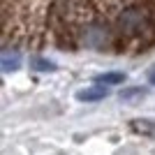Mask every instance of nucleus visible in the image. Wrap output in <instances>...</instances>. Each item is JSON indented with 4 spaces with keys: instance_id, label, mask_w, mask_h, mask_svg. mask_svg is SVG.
Wrapping results in <instances>:
<instances>
[{
    "instance_id": "423d86ee",
    "label": "nucleus",
    "mask_w": 155,
    "mask_h": 155,
    "mask_svg": "<svg viewBox=\"0 0 155 155\" xmlns=\"http://www.w3.org/2000/svg\"><path fill=\"white\" fill-rule=\"evenodd\" d=\"M30 67H32L35 72H53V70H56V63L42 58V56H35V58L30 60Z\"/></svg>"
},
{
    "instance_id": "20e7f679",
    "label": "nucleus",
    "mask_w": 155,
    "mask_h": 155,
    "mask_svg": "<svg viewBox=\"0 0 155 155\" xmlns=\"http://www.w3.org/2000/svg\"><path fill=\"white\" fill-rule=\"evenodd\" d=\"M130 130L137 132V134H143V137H155V120L134 118V120H130Z\"/></svg>"
},
{
    "instance_id": "7ed1b4c3",
    "label": "nucleus",
    "mask_w": 155,
    "mask_h": 155,
    "mask_svg": "<svg viewBox=\"0 0 155 155\" xmlns=\"http://www.w3.org/2000/svg\"><path fill=\"white\" fill-rule=\"evenodd\" d=\"M107 95H109L107 86H88V88H81L77 93V100H81V102H100Z\"/></svg>"
},
{
    "instance_id": "39448f33",
    "label": "nucleus",
    "mask_w": 155,
    "mask_h": 155,
    "mask_svg": "<svg viewBox=\"0 0 155 155\" xmlns=\"http://www.w3.org/2000/svg\"><path fill=\"white\" fill-rule=\"evenodd\" d=\"M125 81V74L123 72H104V74H97L95 77V84L97 86H118Z\"/></svg>"
},
{
    "instance_id": "f03ea898",
    "label": "nucleus",
    "mask_w": 155,
    "mask_h": 155,
    "mask_svg": "<svg viewBox=\"0 0 155 155\" xmlns=\"http://www.w3.org/2000/svg\"><path fill=\"white\" fill-rule=\"evenodd\" d=\"M21 67V51L14 49V46H5L0 51V70L5 74H12Z\"/></svg>"
},
{
    "instance_id": "f257e3e1",
    "label": "nucleus",
    "mask_w": 155,
    "mask_h": 155,
    "mask_svg": "<svg viewBox=\"0 0 155 155\" xmlns=\"http://www.w3.org/2000/svg\"><path fill=\"white\" fill-rule=\"evenodd\" d=\"M118 28L127 37L141 35L143 30H148V14L143 12L141 7H127L118 16Z\"/></svg>"
},
{
    "instance_id": "0eeeda50",
    "label": "nucleus",
    "mask_w": 155,
    "mask_h": 155,
    "mask_svg": "<svg viewBox=\"0 0 155 155\" xmlns=\"http://www.w3.org/2000/svg\"><path fill=\"white\" fill-rule=\"evenodd\" d=\"M143 91H139V88H125V91H120V100H132V97L141 95Z\"/></svg>"
},
{
    "instance_id": "6e6552de",
    "label": "nucleus",
    "mask_w": 155,
    "mask_h": 155,
    "mask_svg": "<svg viewBox=\"0 0 155 155\" xmlns=\"http://www.w3.org/2000/svg\"><path fill=\"white\" fill-rule=\"evenodd\" d=\"M148 81L155 86V70H150V74H148Z\"/></svg>"
}]
</instances>
